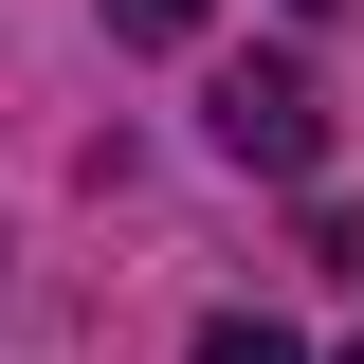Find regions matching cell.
I'll list each match as a JSON object with an SVG mask.
<instances>
[{
	"mask_svg": "<svg viewBox=\"0 0 364 364\" xmlns=\"http://www.w3.org/2000/svg\"><path fill=\"white\" fill-rule=\"evenodd\" d=\"M219 0H109V37H200Z\"/></svg>",
	"mask_w": 364,
	"mask_h": 364,
	"instance_id": "3957f363",
	"label": "cell"
},
{
	"mask_svg": "<svg viewBox=\"0 0 364 364\" xmlns=\"http://www.w3.org/2000/svg\"><path fill=\"white\" fill-rule=\"evenodd\" d=\"M310 18H328V0H310Z\"/></svg>",
	"mask_w": 364,
	"mask_h": 364,
	"instance_id": "277c9868",
	"label": "cell"
},
{
	"mask_svg": "<svg viewBox=\"0 0 364 364\" xmlns=\"http://www.w3.org/2000/svg\"><path fill=\"white\" fill-rule=\"evenodd\" d=\"M346 364H364V346H346Z\"/></svg>",
	"mask_w": 364,
	"mask_h": 364,
	"instance_id": "5b68a950",
	"label": "cell"
},
{
	"mask_svg": "<svg viewBox=\"0 0 364 364\" xmlns=\"http://www.w3.org/2000/svg\"><path fill=\"white\" fill-rule=\"evenodd\" d=\"M200 364H310V346H291V328H255V310H219V328H200Z\"/></svg>",
	"mask_w": 364,
	"mask_h": 364,
	"instance_id": "7a4b0ae2",
	"label": "cell"
},
{
	"mask_svg": "<svg viewBox=\"0 0 364 364\" xmlns=\"http://www.w3.org/2000/svg\"><path fill=\"white\" fill-rule=\"evenodd\" d=\"M200 109H219V146H237V164H273V182H310V164H328V109H310V73H273V55H255V73H219Z\"/></svg>",
	"mask_w": 364,
	"mask_h": 364,
	"instance_id": "6da1fadb",
	"label": "cell"
}]
</instances>
